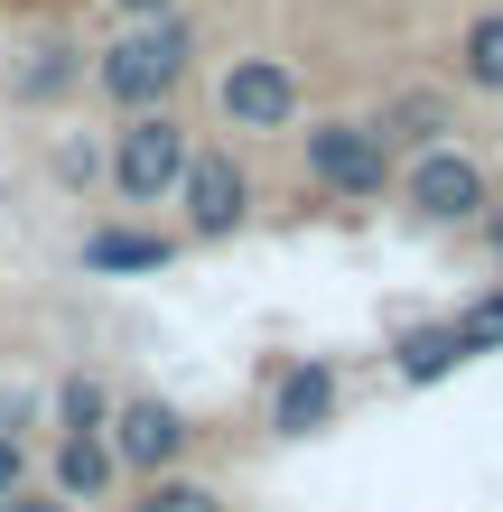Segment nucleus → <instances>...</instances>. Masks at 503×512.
<instances>
[{"instance_id":"18","label":"nucleus","mask_w":503,"mask_h":512,"mask_svg":"<svg viewBox=\"0 0 503 512\" xmlns=\"http://www.w3.org/2000/svg\"><path fill=\"white\" fill-rule=\"evenodd\" d=\"M19 485H38V457H28V438H19V429H0V503H10Z\"/></svg>"},{"instance_id":"15","label":"nucleus","mask_w":503,"mask_h":512,"mask_svg":"<svg viewBox=\"0 0 503 512\" xmlns=\"http://www.w3.org/2000/svg\"><path fill=\"white\" fill-rule=\"evenodd\" d=\"M112 401H122V391H112L103 373H56V391H47V429H103L112 419Z\"/></svg>"},{"instance_id":"13","label":"nucleus","mask_w":503,"mask_h":512,"mask_svg":"<svg viewBox=\"0 0 503 512\" xmlns=\"http://www.w3.org/2000/svg\"><path fill=\"white\" fill-rule=\"evenodd\" d=\"M448 373H466V345H457L448 317L401 326V336H392V382H401V391H429V382H448Z\"/></svg>"},{"instance_id":"17","label":"nucleus","mask_w":503,"mask_h":512,"mask_svg":"<svg viewBox=\"0 0 503 512\" xmlns=\"http://www.w3.org/2000/svg\"><path fill=\"white\" fill-rule=\"evenodd\" d=\"M448 326H457V345H466V364H485V354H503V289H485V298H466V308H457Z\"/></svg>"},{"instance_id":"2","label":"nucleus","mask_w":503,"mask_h":512,"mask_svg":"<svg viewBox=\"0 0 503 512\" xmlns=\"http://www.w3.org/2000/svg\"><path fill=\"white\" fill-rule=\"evenodd\" d=\"M289 140H299V177L327 205H382L401 177V149L373 131V112H308Z\"/></svg>"},{"instance_id":"20","label":"nucleus","mask_w":503,"mask_h":512,"mask_svg":"<svg viewBox=\"0 0 503 512\" xmlns=\"http://www.w3.org/2000/svg\"><path fill=\"white\" fill-rule=\"evenodd\" d=\"M103 10L131 28V19H168V10H187V0H103Z\"/></svg>"},{"instance_id":"6","label":"nucleus","mask_w":503,"mask_h":512,"mask_svg":"<svg viewBox=\"0 0 503 512\" xmlns=\"http://www.w3.org/2000/svg\"><path fill=\"white\" fill-rule=\"evenodd\" d=\"M215 122L243 131V140L299 131V122H308V75H299V56H280V47L224 56V66H215Z\"/></svg>"},{"instance_id":"11","label":"nucleus","mask_w":503,"mask_h":512,"mask_svg":"<svg viewBox=\"0 0 503 512\" xmlns=\"http://www.w3.org/2000/svg\"><path fill=\"white\" fill-rule=\"evenodd\" d=\"M47 494L75 503V512H94V503L122 494V466H112L103 429H56V438H47Z\"/></svg>"},{"instance_id":"1","label":"nucleus","mask_w":503,"mask_h":512,"mask_svg":"<svg viewBox=\"0 0 503 512\" xmlns=\"http://www.w3.org/2000/svg\"><path fill=\"white\" fill-rule=\"evenodd\" d=\"M196 56H205V19H196V10L131 19L112 47H94V75H84V94H94L112 122H131V112H168V103L196 84Z\"/></svg>"},{"instance_id":"19","label":"nucleus","mask_w":503,"mask_h":512,"mask_svg":"<svg viewBox=\"0 0 503 512\" xmlns=\"http://www.w3.org/2000/svg\"><path fill=\"white\" fill-rule=\"evenodd\" d=\"M56 177H66V187L103 177V140H66V149H56Z\"/></svg>"},{"instance_id":"21","label":"nucleus","mask_w":503,"mask_h":512,"mask_svg":"<svg viewBox=\"0 0 503 512\" xmlns=\"http://www.w3.org/2000/svg\"><path fill=\"white\" fill-rule=\"evenodd\" d=\"M0 512H75V503H56L47 485H19V494H10V503H0Z\"/></svg>"},{"instance_id":"12","label":"nucleus","mask_w":503,"mask_h":512,"mask_svg":"<svg viewBox=\"0 0 503 512\" xmlns=\"http://www.w3.org/2000/svg\"><path fill=\"white\" fill-rule=\"evenodd\" d=\"M373 131L392 140L401 159H410V149H438V140H457V94H448V84H420V75H410V84H392V94L373 103Z\"/></svg>"},{"instance_id":"7","label":"nucleus","mask_w":503,"mask_h":512,"mask_svg":"<svg viewBox=\"0 0 503 512\" xmlns=\"http://www.w3.org/2000/svg\"><path fill=\"white\" fill-rule=\"evenodd\" d=\"M103 447L122 466V485H159V475H177L196 457V410L168 401V391H122L103 419Z\"/></svg>"},{"instance_id":"10","label":"nucleus","mask_w":503,"mask_h":512,"mask_svg":"<svg viewBox=\"0 0 503 512\" xmlns=\"http://www.w3.org/2000/svg\"><path fill=\"white\" fill-rule=\"evenodd\" d=\"M84 75H94V47L75 38V28H38V38H19L10 56V103L19 112H56L84 94Z\"/></svg>"},{"instance_id":"3","label":"nucleus","mask_w":503,"mask_h":512,"mask_svg":"<svg viewBox=\"0 0 503 512\" xmlns=\"http://www.w3.org/2000/svg\"><path fill=\"white\" fill-rule=\"evenodd\" d=\"M187 149H196V122L177 103L112 122V140H103V196H112V215H150V205H168L177 177H187Z\"/></svg>"},{"instance_id":"5","label":"nucleus","mask_w":503,"mask_h":512,"mask_svg":"<svg viewBox=\"0 0 503 512\" xmlns=\"http://www.w3.org/2000/svg\"><path fill=\"white\" fill-rule=\"evenodd\" d=\"M177 233L187 252H215V243H243L252 215H261V187H252V159L233 140H196L187 149V177H177Z\"/></svg>"},{"instance_id":"9","label":"nucleus","mask_w":503,"mask_h":512,"mask_svg":"<svg viewBox=\"0 0 503 512\" xmlns=\"http://www.w3.org/2000/svg\"><path fill=\"white\" fill-rule=\"evenodd\" d=\"M75 261H84V280H159V270L187 261V233L150 215H103V224H84Z\"/></svg>"},{"instance_id":"14","label":"nucleus","mask_w":503,"mask_h":512,"mask_svg":"<svg viewBox=\"0 0 503 512\" xmlns=\"http://www.w3.org/2000/svg\"><path fill=\"white\" fill-rule=\"evenodd\" d=\"M457 84H466V94H494V103H503V0L457 28Z\"/></svg>"},{"instance_id":"16","label":"nucleus","mask_w":503,"mask_h":512,"mask_svg":"<svg viewBox=\"0 0 503 512\" xmlns=\"http://www.w3.org/2000/svg\"><path fill=\"white\" fill-rule=\"evenodd\" d=\"M122 512H233V494L215 485V475H159V485H131L122 494Z\"/></svg>"},{"instance_id":"4","label":"nucleus","mask_w":503,"mask_h":512,"mask_svg":"<svg viewBox=\"0 0 503 512\" xmlns=\"http://www.w3.org/2000/svg\"><path fill=\"white\" fill-rule=\"evenodd\" d=\"M392 205H401V224H420V233H485V215H494V168L466 140L410 149L401 177H392Z\"/></svg>"},{"instance_id":"8","label":"nucleus","mask_w":503,"mask_h":512,"mask_svg":"<svg viewBox=\"0 0 503 512\" xmlns=\"http://www.w3.org/2000/svg\"><path fill=\"white\" fill-rule=\"evenodd\" d=\"M261 429L280 447H308V438L345 429V364L336 354H280L261 373Z\"/></svg>"}]
</instances>
